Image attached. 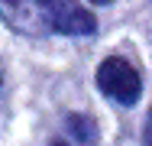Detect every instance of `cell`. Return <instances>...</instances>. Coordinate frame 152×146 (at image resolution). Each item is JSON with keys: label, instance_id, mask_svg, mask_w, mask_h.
I'll return each mask as SVG.
<instances>
[{"label": "cell", "instance_id": "obj_1", "mask_svg": "<svg viewBox=\"0 0 152 146\" xmlns=\"http://www.w3.org/2000/svg\"><path fill=\"white\" fill-rule=\"evenodd\" d=\"M97 88L110 97V101H117V104H136L139 101V94H142V78H139V72L120 55H110L100 62V68H97Z\"/></svg>", "mask_w": 152, "mask_h": 146}, {"label": "cell", "instance_id": "obj_2", "mask_svg": "<svg viewBox=\"0 0 152 146\" xmlns=\"http://www.w3.org/2000/svg\"><path fill=\"white\" fill-rule=\"evenodd\" d=\"M42 23L45 32H65V36L94 32V16L78 0H42Z\"/></svg>", "mask_w": 152, "mask_h": 146}, {"label": "cell", "instance_id": "obj_3", "mask_svg": "<svg viewBox=\"0 0 152 146\" xmlns=\"http://www.w3.org/2000/svg\"><path fill=\"white\" fill-rule=\"evenodd\" d=\"M0 16L20 32L29 36H42L45 23H42V0H0Z\"/></svg>", "mask_w": 152, "mask_h": 146}, {"label": "cell", "instance_id": "obj_4", "mask_svg": "<svg viewBox=\"0 0 152 146\" xmlns=\"http://www.w3.org/2000/svg\"><path fill=\"white\" fill-rule=\"evenodd\" d=\"M97 143V127L84 114H68L65 117V136L52 140L49 146H94Z\"/></svg>", "mask_w": 152, "mask_h": 146}, {"label": "cell", "instance_id": "obj_5", "mask_svg": "<svg viewBox=\"0 0 152 146\" xmlns=\"http://www.w3.org/2000/svg\"><path fill=\"white\" fill-rule=\"evenodd\" d=\"M142 136H146V146H152V111L146 117V130H142Z\"/></svg>", "mask_w": 152, "mask_h": 146}, {"label": "cell", "instance_id": "obj_6", "mask_svg": "<svg viewBox=\"0 0 152 146\" xmlns=\"http://www.w3.org/2000/svg\"><path fill=\"white\" fill-rule=\"evenodd\" d=\"M94 3H113V0H94Z\"/></svg>", "mask_w": 152, "mask_h": 146}, {"label": "cell", "instance_id": "obj_7", "mask_svg": "<svg viewBox=\"0 0 152 146\" xmlns=\"http://www.w3.org/2000/svg\"><path fill=\"white\" fill-rule=\"evenodd\" d=\"M0 85H3V65H0Z\"/></svg>", "mask_w": 152, "mask_h": 146}]
</instances>
